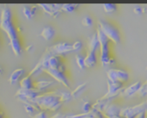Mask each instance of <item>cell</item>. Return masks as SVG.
Segmentation results:
<instances>
[{"label":"cell","mask_w":147,"mask_h":118,"mask_svg":"<svg viewBox=\"0 0 147 118\" xmlns=\"http://www.w3.org/2000/svg\"><path fill=\"white\" fill-rule=\"evenodd\" d=\"M53 84H54V81H53V80H47V79H39L38 81L34 83V89L43 93L47 88H48L49 86H51Z\"/></svg>","instance_id":"15"},{"label":"cell","mask_w":147,"mask_h":118,"mask_svg":"<svg viewBox=\"0 0 147 118\" xmlns=\"http://www.w3.org/2000/svg\"><path fill=\"white\" fill-rule=\"evenodd\" d=\"M86 86H87V83H83V84L79 85L78 87H76V88L71 92V97H72V98H78V97H79V96L84 92Z\"/></svg>","instance_id":"24"},{"label":"cell","mask_w":147,"mask_h":118,"mask_svg":"<svg viewBox=\"0 0 147 118\" xmlns=\"http://www.w3.org/2000/svg\"><path fill=\"white\" fill-rule=\"evenodd\" d=\"M134 13H136V14H141V13H143L144 9H143L141 7H140V6H136V7H134Z\"/></svg>","instance_id":"38"},{"label":"cell","mask_w":147,"mask_h":118,"mask_svg":"<svg viewBox=\"0 0 147 118\" xmlns=\"http://www.w3.org/2000/svg\"><path fill=\"white\" fill-rule=\"evenodd\" d=\"M9 44H10L12 51L14 52V54L16 55H19L22 53V46H21V43L18 39L9 41Z\"/></svg>","instance_id":"23"},{"label":"cell","mask_w":147,"mask_h":118,"mask_svg":"<svg viewBox=\"0 0 147 118\" xmlns=\"http://www.w3.org/2000/svg\"><path fill=\"white\" fill-rule=\"evenodd\" d=\"M40 94H41V92L35 89H31V90L18 89L17 92H16V97L18 99V101L24 104L26 102H30V101L34 100Z\"/></svg>","instance_id":"7"},{"label":"cell","mask_w":147,"mask_h":118,"mask_svg":"<svg viewBox=\"0 0 147 118\" xmlns=\"http://www.w3.org/2000/svg\"><path fill=\"white\" fill-rule=\"evenodd\" d=\"M82 24L85 27H91L93 25V19L90 16H85L82 19Z\"/></svg>","instance_id":"32"},{"label":"cell","mask_w":147,"mask_h":118,"mask_svg":"<svg viewBox=\"0 0 147 118\" xmlns=\"http://www.w3.org/2000/svg\"><path fill=\"white\" fill-rule=\"evenodd\" d=\"M96 62H97V58H96V52L88 50L87 54L85 56V67L91 68L96 66Z\"/></svg>","instance_id":"16"},{"label":"cell","mask_w":147,"mask_h":118,"mask_svg":"<svg viewBox=\"0 0 147 118\" xmlns=\"http://www.w3.org/2000/svg\"><path fill=\"white\" fill-rule=\"evenodd\" d=\"M144 111H147V100L135 106L122 109L121 116L123 118H135L139 114Z\"/></svg>","instance_id":"5"},{"label":"cell","mask_w":147,"mask_h":118,"mask_svg":"<svg viewBox=\"0 0 147 118\" xmlns=\"http://www.w3.org/2000/svg\"><path fill=\"white\" fill-rule=\"evenodd\" d=\"M48 68L57 69L63 73L65 71V66L60 60V58L58 55H51L48 58Z\"/></svg>","instance_id":"13"},{"label":"cell","mask_w":147,"mask_h":118,"mask_svg":"<svg viewBox=\"0 0 147 118\" xmlns=\"http://www.w3.org/2000/svg\"><path fill=\"white\" fill-rule=\"evenodd\" d=\"M137 95H139L140 97H145L146 95H147V79L144 83H142V85L138 91Z\"/></svg>","instance_id":"31"},{"label":"cell","mask_w":147,"mask_h":118,"mask_svg":"<svg viewBox=\"0 0 147 118\" xmlns=\"http://www.w3.org/2000/svg\"><path fill=\"white\" fill-rule=\"evenodd\" d=\"M98 49H100V43L98 41L97 34H96V32H95L90 38L89 44H88V50L96 53V51Z\"/></svg>","instance_id":"18"},{"label":"cell","mask_w":147,"mask_h":118,"mask_svg":"<svg viewBox=\"0 0 147 118\" xmlns=\"http://www.w3.org/2000/svg\"><path fill=\"white\" fill-rule=\"evenodd\" d=\"M61 5L62 4H58V3H40V6L43 9V10L49 14L52 15L53 16H57L59 15L61 11Z\"/></svg>","instance_id":"12"},{"label":"cell","mask_w":147,"mask_h":118,"mask_svg":"<svg viewBox=\"0 0 147 118\" xmlns=\"http://www.w3.org/2000/svg\"><path fill=\"white\" fill-rule=\"evenodd\" d=\"M96 34L98 37V41L100 43V62L102 66L106 67L108 66H111L115 63V60L113 57L110 56L109 53V42L110 40L102 33L100 28L97 26Z\"/></svg>","instance_id":"2"},{"label":"cell","mask_w":147,"mask_h":118,"mask_svg":"<svg viewBox=\"0 0 147 118\" xmlns=\"http://www.w3.org/2000/svg\"><path fill=\"white\" fill-rule=\"evenodd\" d=\"M0 118H3V114L1 112H0Z\"/></svg>","instance_id":"41"},{"label":"cell","mask_w":147,"mask_h":118,"mask_svg":"<svg viewBox=\"0 0 147 118\" xmlns=\"http://www.w3.org/2000/svg\"><path fill=\"white\" fill-rule=\"evenodd\" d=\"M33 118H48V115L45 111H40L33 116Z\"/></svg>","instance_id":"35"},{"label":"cell","mask_w":147,"mask_h":118,"mask_svg":"<svg viewBox=\"0 0 147 118\" xmlns=\"http://www.w3.org/2000/svg\"><path fill=\"white\" fill-rule=\"evenodd\" d=\"M146 118H147V117H146Z\"/></svg>","instance_id":"43"},{"label":"cell","mask_w":147,"mask_h":118,"mask_svg":"<svg viewBox=\"0 0 147 118\" xmlns=\"http://www.w3.org/2000/svg\"><path fill=\"white\" fill-rule=\"evenodd\" d=\"M107 82H108V92L103 97H102V98L111 102L114 98H115L117 96L121 94V91L124 88V83L112 82L109 79L107 80Z\"/></svg>","instance_id":"4"},{"label":"cell","mask_w":147,"mask_h":118,"mask_svg":"<svg viewBox=\"0 0 147 118\" xmlns=\"http://www.w3.org/2000/svg\"><path fill=\"white\" fill-rule=\"evenodd\" d=\"M24 104V109H25V111L29 114V115H34L36 114L38 111H40V110L38 108V106L31 102H26L23 104Z\"/></svg>","instance_id":"21"},{"label":"cell","mask_w":147,"mask_h":118,"mask_svg":"<svg viewBox=\"0 0 147 118\" xmlns=\"http://www.w3.org/2000/svg\"><path fill=\"white\" fill-rule=\"evenodd\" d=\"M32 48H33V46H32V45H29V46L28 47L27 50H28V51H29V50H30V49H32Z\"/></svg>","instance_id":"39"},{"label":"cell","mask_w":147,"mask_h":118,"mask_svg":"<svg viewBox=\"0 0 147 118\" xmlns=\"http://www.w3.org/2000/svg\"><path fill=\"white\" fill-rule=\"evenodd\" d=\"M121 110L122 108L118 104L110 103L102 111V112L106 118H115L121 115Z\"/></svg>","instance_id":"11"},{"label":"cell","mask_w":147,"mask_h":118,"mask_svg":"<svg viewBox=\"0 0 147 118\" xmlns=\"http://www.w3.org/2000/svg\"><path fill=\"white\" fill-rule=\"evenodd\" d=\"M146 70H147V66H146Z\"/></svg>","instance_id":"42"},{"label":"cell","mask_w":147,"mask_h":118,"mask_svg":"<svg viewBox=\"0 0 147 118\" xmlns=\"http://www.w3.org/2000/svg\"><path fill=\"white\" fill-rule=\"evenodd\" d=\"M44 72L48 75H50L53 79H54V80L58 81L59 83H61L66 88H70V81L66 77V75L65 74V73L53 68H47L44 70Z\"/></svg>","instance_id":"8"},{"label":"cell","mask_w":147,"mask_h":118,"mask_svg":"<svg viewBox=\"0 0 147 118\" xmlns=\"http://www.w3.org/2000/svg\"><path fill=\"white\" fill-rule=\"evenodd\" d=\"M66 118H89V113H81L77 115H67Z\"/></svg>","instance_id":"36"},{"label":"cell","mask_w":147,"mask_h":118,"mask_svg":"<svg viewBox=\"0 0 147 118\" xmlns=\"http://www.w3.org/2000/svg\"><path fill=\"white\" fill-rule=\"evenodd\" d=\"M103 9L105 10V12L107 13H113L115 11H116L117 9V6L115 3H103L102 4Z\"/></svg>","instance_id":"28"},{"label":"cell","mask_w":147,"mask_h":118,"mask_svg":"<svg viewBox=\"0 0 147 118\" xmlns=\"http://www.w3.org/2000/svg\"><path fill=\"white\" fill-rule=\"evenodd\" d=\"M2 73H3V69H2V68L0 67V74H1Z\"/></svg>","instance_id":"40"},{"label":"cell","mask_w":147,"mask_h":118,"mask_svg":"<svg viewBox=\"0 0 147 118\" xmlns=\"http://www.w3.org/2000/svg\"><path fill=\"white\" fill-rule=\"evenodd\" d=\"M0 28H1L2 30H3L7 34V36L9 39V41L18 39L17 31H16V28H15V26H14L11 20L0 22Z\"/></svg>","instance_id":"10"},{"label":"cell","mask_w":147,"mask_h":118,"mask_svg":"<svg viewBox=\"0 0 147 118\" xmlns=\"http://www.w3.org/2000/svg\"><path fill=\"white\" fill-rule=\"evenodd\" d=\"M20 89H22V90H31V89H34L33 79L30 76H28V75L24 76L20 80Z\"/></svg>","instance_id":"19"},{"label":"cell","mask_w":147,"mask_h":118,"mask_svg":"<svg viewBox=\"0 0 147 118\" xmlns=\"http://www.w3.org/2000/svg\"><path fill=\"white\" fill-rule=\"evenodd\" d=\"M55 29L52 27V26H46L43 28V29L40 32V36L43 37L45 40L49 41L51 39H53L55 35Z\"/></svg>","instance_id":"20"},{"label":"cell","mask_w":147,"mask_h":118,"mask_svg":"<svg viewBox=\"0 0 147 118\" xmlns=\"http://www.w3.org/2000/svg\"><path fill=\"white\" fill-rule=\"evenodd\" d=\"M59 97H60V101L62 103L70 101L72 98L71 93L69 92H59Z\"/></svg>","instance_id":"29"},{"label":"cell","mask_w":147,"mask_h":118,"mask_svg":"<svg viewBox=\"0 0 147 118\" xmlns=\"http://www.w3.org/2000/svg\"><path fill=\"white\" fill-rule=\"evenodd\" d=\"M22 12H23V15L28 19H31L34 16L33 14V11H32V7H29V6H24L22 9Z\"/></svg>","instance_id":"30"},{"label":"cell","mask_w":147,"mask_h":118,"mask_svg":"<svg viewBox=\"0 0 147 118\" xmlns=\"http://www.w3.org/2000/svg\"><path fill=\"white\" fill-rule=\"evenodd\" d=\"M12 19V13L11 10L9 8H3L1 12V17H0V22L3 21H9Z\"/></svg>","instance_id":"25"},{"label":"cell","mask_w":147,"mask_h":118,"mask_svg":"<svg viewBox=\"0 0 147 118\" xmlns=\"http://www.w3.org/2000/svg\"><path fill=\"white\" fill-rule=\"evenodd\" d=\"M25 73V69L24 68H17L16 70H14L9 78V81L10 84H16V82H18L20 80V79L23 78V75Z\"/></svg>","instance_id":"17"},{"label":"cell","mask_w":147,"mask_h":118,"mask_svg":"<svg viewBox=\"0 0 147 118\" xmlns=\"http://www.w3.org/2000/svg\"><path fill=\"white\" fill-rule=\"evenodd\" d=\"M98 27L102 31V33L110 40V41L115 44H118L121 41V33L117 27H115L110 22L100 19L98 21Z\"/></svg>","instance_id":"3"},{"label":"cell","mask_w":147,"mask_h":118,"mask_svg":"<svg viewBox=\"0 0 147 118\" xmlns=\"http://www.w3.org/2000/svg\"><path fill=\"white\" fill-rule=\"evenodd\" d=\"M107 78L112 82H121L124 83L128 80L129 75L128 73L123 69L111 68L107 72Z\"/></svg>","instance_id":"6"},{"label":"cell","mask_w":147,"mask_h":118,"mask_svg":"<svg viewBox=\"0 0 147 118\" xmlns=\"http://www.w3.org/2000/svg\"><path fill=\"white\" fill-rule=\"evenodd\" d=\"M42 72H44V66H43L42 63H41L40 61H39V62L35 65V66L29 72L28 76H30V77L33 79V78H35V77L39 76Z\"/></svg>","instance_id":"22"},{"label":"cell","mask_w":147,"mask_h":118,"mask_svg":"<svg viewBox=\"0 0 147 118\" xmlns=\"http://www.w3.org/2000/svg\"><path fill=\"white\" fill-rule=\"evenodd\" d=\"M141 85H142V83L140 81H137V82L130 85L127 87H124L120 95L122 97H125V98L132 97L133 95L137 94V92L140 90V88L141 87Z\"/></svg>","instance_id":"14"},{"label":"cell","mask_w":147,"mask_h":118,"mask_svg":"<svg viewBox=\"0 0 147 118\" xmlns=\"http://www.w3.org/2000/svg\"><path fill=\"white\" fill-rule=\"evenodd\" d=\"M48 49L53 54V55H58V56L73 51L72 50V44L66 42V41L56 43V44L49 47Z\"/></svg>","instance_id":"9"},{"label":"cell","mask_w":147,"mask_h":118,"mask_svg":"<svg viewBox=\"0 0 147 118\" xmlns=\"http://www.w3.org/2000/svg\"><path fill=\"white\" fill-rule=\"evenodd\" d=\"M76 62L78 66L83 70L85 68V56L82 55V54H77L76 55Z\"/></svg>","instance_id":"27"},{"label":"cell","mask_w":147,"mask_h":118,"mask_svg":"<svg viewBox=\"0 0 147 118\" xmlns=\"http://www.w3.org/2000/svg\"><path fill=\"white\" fill-rule=\"evenodd\" d=\"M30 102L36 104L40 111H45L47 110H49L51 111H57L58 110H59L63 104L60 101L59 91L43 92Z\"/></svg>","instance_id":"1"},{"label":"cell","mask_w":147,"mask_h":118,"mask_svg":"<svg viewBox=\"0 0 147 118\" xmlns=\"http://www.w3.org/2000/svg\"><path fill=\"white\" fill-rule=\"evenodd\" d=\"M66 116H67V115H65V114H64V113L58 112V113L54 114L53 116H52L51 118H66Z\"/></svg>","instance_id":"37"},{"label":"cell","mask_w":147,"mask_h":118,"mask_svg":"<svg viewBox=\"0 0 147 118\" xmlns=\"http://www.w3.org/2000/svg\"><path fill=\"white\" fill-rule=\"evenodd\" d=\"M78 4L76 3H64L61 5V10L65 12H73L77 8Z\"/></svg>","instance_id":"26"},{"label":"cell","mask_w":147,"mask_h":118,"mask_svg":"<svg viewBox=\"0 0 147 118\" xmlns=\"http://www.w3.org/2000/svg\"><path fill=\"white\" fill-rule=\"evenodd\" d=\"M93 108V104L90 101H86L84 103L83 106H82V110L84 111V113H89Z\"/></svg>","instance_id":"33"},{"label":"cell","mask_w":147,"mask_h":118,"mask_svg":"<svg viewBox=\"0 0 147 118\" xmlns=\"http://www.w3.org/2000/svg\"><path fill=\"white\" fill-rule=\"evenodd\" d=\"M83 47V42L79 40L76 41L73 44H72V50L73 51H79L81 50Z\"/></svg>","instance_id":"34"}]
</instances>
